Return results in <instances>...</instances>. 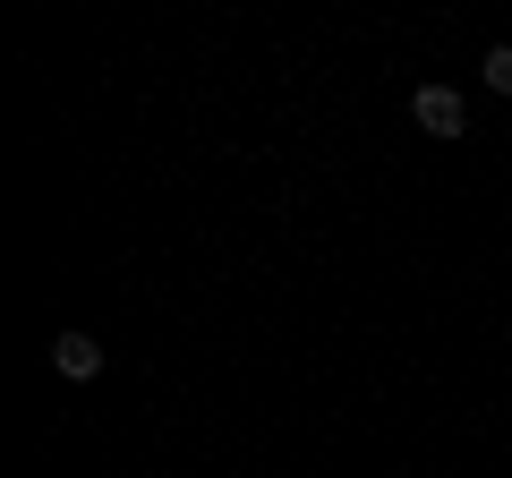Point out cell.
Wrapping results in <instances>:
<instances>
[{
  "mask_svg": "<svg viewBox=\"0 0 512 478\" xmlns=\"http://www.w3.org/2000/svg\"><path fill=\"white\" fill-rule=\"evenodd\" d=\"M410 120H419L427 137H470V111H461L453 86H419L410 94Z\"/></svg>",
  "mask_w": 512,
  "mask_h": 478,
  "instance_id": "cell-1",
  "label": "cell"
},
{
  "mask_svg": "<svg viewBox=\"0 0 512 478\" xmlns=\"http://www.w3.org/2000/svg\"><path fill=\"white\" fill-rule=\"evenodd\" d=\"M52 368L69 376V385H86V376H103V342H94V333H52Z\"/></svg>",
  "mask_w": 512,
  "mask_h": 478,
  "instance_id": "cell-2",
  "label": "cell"
},
{
  "mask_svg": "<svg viewBox=\"0 0 512 478\" xmlns=\"http://www.w3.org/2000/svg\"><path fill=\"white\" fill-rule=\"evenodd\" d=\"M478 77H487V86H495V94H512V43H495V52H487V60H478Z\"/></svg>",
  "mask_w": 512,
  "mask_h": 478,
  "instance_id": "cell-3",
  "label": "cell"
}]
</instances>
